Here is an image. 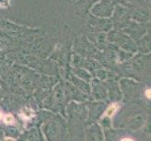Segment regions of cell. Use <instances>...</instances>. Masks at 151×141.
Instances as JSON below:
<instances>
[{"instance_id":"obj_1","label":"cell","mask_w":151,"mask_h":141,"mask_svg":"<svg viewBox=\"0 0 151 141\" xmlns=\"http://www.w3.org/2000/svg\"><path fill=\"white\" fill-rule=\"evenodd\" d=\"M118 108H119V106H118V103H114L112 104H110L109 106V107L106 109V111H105V116L109 117V118H112L114 114H116V112L118 110Z\"/></svg>"},{"instance_id":"obj_2","label":"cell","mask_w":151,"mask_h":141,"mask_svg":"<svg viewBox=\"0 0 151 141\" xmlns=\"http://www.w3.org/2000/svg\"><path fill=\"white\" fill-rule=\"evenodd\" d=\"M21 117L24 119H29L33 117V111L27 107H24L22 110V113H21Z\"/></svg>"},{"instance_id":"obj_3","label":"cell","mask_w":151,"mask_h":141,"mask_svg":"<svg viewBox=\"0 0 151 141\" xmlns=\"http://www.w3.org/2000/svg\"><path fill=\"white\" fill-rule=\"evenodd\" d=\"M4 122L6 123V124H8V125L13 124L14 123V117L12 116V114L5 115V117H4Z\"/></svg>"},{"instance_id":"obj_4","label":"cell","mask_w":151,"mask_h":141,"mask_svg":"<svg viewBox=\"0 0 151 141\" xmlns=\"http://www.w3.org/2000/svg\"><path fill=\"white\" fill-rule=\"evenodd\" d=\"M10 4V0H0V9H7Z\"/></svg>"},{"instance_id":"obj_5","label":"cell","mask_w":151,"mask_h":141,"mask_svg":"<svg viewBox=\"0 0 151 141\" xmlns=\"http://www.w3.org/2000/svg\"><path fill=\"white\" fill-rule=\"evenodd\" d=\"M145 96L148 99H151V88H147V90H145Z\"/></svg>"},{"instance_id":"obj_6","label":"cell","mask_w":151,"mask_h":141,"mask_svg":"<svg viewBox=\"0 0 151 141\" xmlns=\"http://www.w3.org/2000/svg\"><path fill=\"white\" fill-rule=\"evenodd\" d=\"M4 141H15V139L12 137H6L4 139Z\"/></svg>"},{"instance_id":"obj_7","label":"cell","mask_w":151,"mask_h":141,"mask_svg":"<svg viewBox=\"0 0 151 141\" xmlns=\"http://www.w3.org/2000/svg\"><path fill=\"white\" fill-rule=\"evenodd\" d=\"M121 141H134V140L132 139V138H129V137H128V138H123Z\"/></svg>"},{"instance_id":"obj_8","label":"cell","mask_w":151,"mask_h":141,"mask_svg":"<svg viewBox=\"0 0 151 141\" xmlns=\"http://www.w3.org/2000/svg\"><path fill=\"white\" fill-rule=\"evenodd\" d=\"M1 118H2V113L0 112V119H1Z\"/></svg>"}]
</instances>
